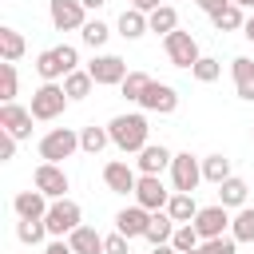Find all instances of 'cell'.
Listing matches in <instances>:
<instances>
[{
  "instance_id": "1",
  "label": "cell",
  "mask_w": 254,
  "mask_h": 254,
  "mask_svg": "<svg viewBox=\"0 0 254 254\" xmlns=\"http://www.w3.org/2000/svg\"><path fill=\"white\" fill-rule=\"evenodd\" d=\"M107 131H111V143L123 151V155H139L143 147H147V135H151V127H147V115H115L111 123H107Z\"/></svg>"
},
{
  "instance_id": "2",
  "label": "cell",
  "mask_w": 254,
  "mask_h": 254,
  "mask_svg": "<svg viewBox=\"0 0 254 254\" xmlns=\"http://www.w3.org/2000/svg\"><path fill=\"white\" fill-rule=\"evenodd\" d=\"M36 71L44 83H56V79H67L71 71H79V52L71 44H60V48H48L36 56Z\"/></svg>"
},
{
  "instance_id": "3",
  "label": "cell",
  "mask_w": 254,
  "mask_h": 254,
  "mask_svg": "<svg viewBox=\"0 0 254 254\" xmlns=\"http://www.w3.org/2000/svg\"><path fill=\"white\" fill-rule=\"evenodd\" d=\"M79 151V131L75 127H52L44 139H40V159L44 163H64Z\"/></svg>"
},
{
  "instance_id": "4",
  "label": "cell",
  "mask_w": 254,
  "mask_h": 254,
  "mask_svg": "<svg viewBox=\"0 0 254 254\" xmlns=\"http://www.w3.org/2000/svg\"><path fill=\"white\" fill-rule=\"evenodd\" d=\"M67 103H71V99H67L64 83H40V87L32 91V115H36L40 123H48V119H60Z\"/></svg>"
},
{
  "instance_id": "5",
  "label": "cell",
  "mask_w": 254,
  "mask_h": 254,
  "mask_svg": "<svg viewBox=\"0 0 254 254\" xmlns=\"http://www.w3.org/2000/svg\"><path fill=\"white\" fill-rule=\"evenodd\" d=\"M44 226H48V234L67 238L71 230H79V226H83V210H79V202H71V198H56V202L48 206Z\"/></svg>"
},
{
  "instance_id": "6",
  "label": "cell",
  "mask_w": 254,
  "mask_h": 254,
  "mask_svg": "<svg viewBox=\"0 0 254 254\" xmlns=\"http://www.w3.org/2000/svg\"><path fill=\"white\" fill-rule=\"evenodd\" d=\"M198 183H202V159H194L190 151H179L171 159V187H175V194H194Z\"/></svg>"
},
{
  "instance_id": "7",
  "label": "cell",
  "mask_w": 254,
  "mask_h": 254,
  "mask_svg": "<svg viewBox=\"0 0 254 254\" xmlns=\"http://www.w3.org/2000/svg\"><path fill=\"white\" fill-rule=\"evenodd\" d=\"M163 52H167V60L175 64V67H194L202 56H198V40L190 36V32H171L167 40H163Z\"/></svg>"
},
{
  "instance_id": "8",
  "label": "cell",
  "mask_w": 254,
  "mask_h": 254,
  "mask_svg": "<svg viewBox=\"0 0 254 254\" xmlns=\"http://www.w3.org/2000/svg\"><path fill=\"white\" fill-rule=\"evenodd\" d=\"M48 16H52L56 32H83V24H87V8L79 0H48Z\"/></svg>"
},
{
  "instance_id": "9",
  "label": "cell",
  "mask_w": 254,
  "mask_h": 254,
  "mask_svg": "<svg viewBox=\"0 0 254 254\" xmlns=\"http://www.w3.org/2000/svg\"><path fill=\"white\" fill-rule=\"evenodd\" d=\"M171 194H175V190H167L159 175H139V187H135V202H139L143 210H151V214H155V210H167Z\"/></svg>"
},
{
  "instance_id": "10",
  "label": "cell",
  "mask_w": 254,
  "mask_h": 254,
  "mask_svg": "<svg viewBox=\"0 0 254 254\" xmlns=\"http://www.w3.org/2000/svg\"><path fill=\"white\" fill-rule=\"evenodd\" d=\"M32 183H36V190H44L48 198H64L67 187H71V179H67V171H64L60 163H40L36 175H32Z\"/></svg>"
},
{
  "instance_id": "11",
  "label": "cell",
  "mask_w": 254,
  "mask_h": 254,
  "mask_svg": "<svg viewBox=\"0 0 254 254\" xmlns=\"http://www.w3.org/2000/svg\"><path fill=\"white\" fill-rule=\"evenodd\" d=\"M139 107H143V111H151V115H171V111L179 107V91H175L171 83H159V79H151V87L143 91Z\"/></svg>"
},
{
  "instance_id": "12",
  "label": "cell",
  "mask_w": 254,
  "mask_h": 254,
  "mask_svg": "<svg viewBox=\"0 0 254 254\" xmlns=\"http://www.w3.org/2000/svg\"><path fill=\"white\" fill-rule=\"evenodd\" d=\"M87 75H91L95 83L111 87V83H123L131 71H127V60H119V56H95V60L87 64Z\"/></svg>"
},
{
  "instance_id": "13",
  "label": "cell",
  "mask_w": 254,
  "mask_h": 254,
  "mask_svg": "<svg viewBox=\"0 0 254 254\" xmlns=\"http://www.w3.org/2000/svg\"><path fill=\"white\" fill-rule=\"evenodd\" d=\"M226 226H230V210H226L222 202L202 206V210L194 214V230L202 234V242H206V238H222V234H226Z\"/></svg>"
},
{
  "instance_id": "14",
  "label": "cell",
  "mask_w": 254,
  "mask_h": 254,
  "mask_svg": "<svg viewBox=\"0 0 254 254\" xmlns=\"http://www.w3.org/2000/svg\"><path fill=\"white\" fill-rule=\"evenodd\" d=\"M103 183H107V190H115V194H135V187H139V171H135L131 163L115 159V163L103 167Z\"/></svg>"
},
{
  "instance_id": "15",
  "label": "cell",
  "mask_w": 254,
  "mask_h": 254,
  "mask_svg": "<svg viewBox=\"0 0 254 254\" xmlns=\"http://www.w3.org/2000/svg\"><path fill=\"white\" fill-rule=\"evenodd\" d=\"M32 107H20V103H4L0 107V127L8 131V135H16V139H28L32 135Z\"/></svg>"
},
{
  "instance_id": "16",
  "label": "cell",
  "mask_w": 254,
  "mask_h": 254,
  "mask_svg": "<svg viewBox=\"0 0 254 254\" xmlns=\"http://www.w3.org/2000/svg\"><path fill=\"white\" fill-rule=\"evenodd\" d=\"M147 226H151V210H143L139 202H135V206H123V210L115 214V230H119L123 238H143Z\"/></svg>"
},
{
  "instance_id": "17",
  "label": "cell",
  "mask_w": 254,
  "mask_h": 254,
  "mask_svg": "<svg viewBox=\"0 0 254 254\" xmlns=\"http://www.w3.org/2000/svg\"><path fill=\"white\" fill-rule=\"evenodd\" d=\"M171 151L163 147V143H147L143 151H139V159H135V167H139V175H163V171H171Z\"/></svg>"
},
{
  "instance_id": "18",
  "label": "cell",
  "mask_w": 254,
  "mask_h": 254,
  "mask_svg": "<svg viewBox=\"0 0 254 254\" xmlns=\"http://www.w3.org/2000/svg\"><path fill=\"white\" fill-rule=\"evenodd\" d=\"M48 194L44 190H20L16 198H12V210H16V218H48Z\"/></svg>"
},
{
  "instance_id": "19",
  "label": "cell",
  "mask_w": 254,
  "mask_h": 254,
  "mask_svg": "<svg viewBox=\"0 0 254 254\" xmlns=\"http://www.w3.org/2000/svg\"><path fill=\"white\" fill-rule=\"evenodd\" d=\"M230 75H234L238 99L254 103V60H250V56H234V60H230Z\"/></svg>"
},
{
  "instance_id": "20",
  "label": "cell",
  "mask_w": 254,
  "mask_h": 254,
  "mask_svg": "<svg viewBox=\"0 0 254 254\" xmlns=\"http://www.w3.org/2000/svg\"><path fill=\"white\" fill-rule=\"evenodd\" d=\"M246 194H250V187H246V179H238V175H230V179L218 187V202H222L226 210H242V206H246Z\"/></svg>"
},
{
  "instance_id": "21",
  "label": "cell",
  "mask_w": 254,
  "mask_h": 254,
  "mask_svg": "<svg viewBox=\"0 0 254 254\" xmlns=\"http://www.w3.org/2000/svg\"><path fill=\"white\" fill-rule=\"evenodd\" d=\"M175 226H179V222H175L167 210H155V214H151V226H147L143 238H147L151 246H167V242L175 238Z\"/></svg>"
},
{
  "instance_id": "22",
  "label": "cell",
  "mask_w": 254,
  "mask_h": 254,
  "mask_svg": "<svg viewBox=\"0 0 254 254\" xmlns=\"http://www.w3.org/2000/svg\"><path fill=\"white\" fill-rule=\"evenodd\" d=\"M67 246H71L75 254H103V234H99L95 226H79V230L67 234Z\"/></svg>"
},
{
  "instance_id": "23",
  "label": "cell",
  "mask_w": 254,
  "mask_h": 254,
  "mask_svg": "<svg viewBox=\"0 0 254 254\" xmlns=\"http://www.w3.org/2000/svg\"><path fill=\"white\" fill-rule=\"evenodd\" d=\"M147 28H151L155 36H163V40H167L171 32H179V12H175L171 4H159V8L147 16Z\"/></svg>"
},
{
  "instance_id": "24",
  "label": "cell",
  "mask_w": 254,
  "mask_h": 254,
  "mask_svg": "<svg viewBox=\"0 0 254 254\" xmlns=\"http://www.w3.org/2000/svg\"><path fill=\"white\" fill-rule=\"evenodd\" d=\"M143 32H151V28H147V12L123 8V16H119V36H123V40H139Z\"/></svg>"
},
{
  "instance_id": "25",
  "label": "cell",
  "mask_w": 254,
  "mask_h": 254,
  "mask_svg": "<svg viewBox=\"0 0 254 254\" xmlns=\"http://www.w3.org/2000/svg\"><path fill=\"white\" fill-rule=\"evenodd\" d=\"M24 52H28L24 36H20L16 28H0V60H4V64H16Z\"/></svg>"
},
{
  "instance_id": "26",
  "label": "cell",
  "mask_w": 254,
  "mask_h": 254,
  "mask_svg": "<svg viewBox=\"0 0 254 254\" xmlns=\"http://www.w3.org/2000/svg\"><path fill=\"white\" fill-rule=\"evenodd\" d=\"M107 143H111V131H107V127H95V123L79 127V151H87V155H99Z\"/></svg>"
},
{
  "instance_id": "27",
  "label": "cell",
  "mask_w": 254,
  "mask_h": 254,
  "mask_svg": "<svg viewBox=\"0 0 254 254\" xmlns=\"http://www.w3.org/2000/svg\"><path fill=\"white\" fill-rule=\"evenodd\" d=\"M202 179H206V183H214V187H222V183L230 179V159H226L222 151L206 155V159H202Z\"/></svg>"
},
{
  "instance_id": "28",
  "label": "cell",
  "mask_w": 254,
  "mask_h": 254,
  "mask_svg": "<svg viewBox=\"0 0 254 254\" xmlns=\"http://www.w3.org/2000/svg\"><path fill=\"white\" fill-rule=\"evenodd\" d=\"M202 206L194 202V194H171V202H167V214L183 226V222H194V214H198Z\"/></svg>"
},
{
  "instance_id": "29",
  "label": "cell",
  "mask_w": 254,
  "mask_h": 254,
  "mask_svg": "<svg viewBox=\"0 0 254 254\" xmlns=\"http://www.w3.org/2000/svg\"><path fill=\"white\" fill-rule=\"evenodd\" d=\"M210 24H214L218 32H238V28H246V16H242L238 4H226V8H218V12L210 16Z\"/></svg>"
},
{
  "instance_id": "30",
  "label": "cell",
  "mask_w": 254,
  "mask_h": 254,
  "mask_svg": "<svg viewBox=\"0 0 254 254\" xmlns=\"http://www.w3.org/2000/svg\"><path fill=\"white\" fill-rule=\"evenodd\" d=\"M230 238L234 242H254V206H242L230 218Z\"/></svg>"
},
{
  "instance_id": "31",
  "label": "cell",
  "mask_w": 254,
  "mask_h": 254,
  "mask_svg": "<svg viewBox=\"0 0 254 254\" xmlns=\"http://www.w3.org/2000/svg\"><path fill=\"white\" fill-rule=\"evenodd\" d=\"M44 234H48L44 218H20V222H16V238H20L24 246H40Z\"/></svg>"
},
{
  "instance_id": "32",
  "label": "cell",
  "mask_w": 254,
  "mask_h": 254,
  "mask_svg": "<svg viewBox=\"0 0 254 254\" xmlns=\"http://www.w3.org/2000/svg\"><path fill=\"white\" fill-rule=\"evenodd\" d=\"M171 246H175L179 254H190V250H198V246H202V234L194 230V222H183V226H175Z\"/></svg>"
},
{
  "instance_id": "33",
  "label": "cell",
  "mask_w": 254,
  "mask_h": 254,
  "mask_svg": "<svg viewBox=\"0 0 254 254\" xmlns=\"http://www.w3.org/2000/svg\"><path fill=\"white\" fill-rule=\"evenodd\" d=\"M91 87H95V79H91L87 71H71V75L64 79V91H67V99H87V95H91Z\"/></svg>"
},
{
  "instance_id": "34",
  "label": "cell",
  "mask_w": 254,
  "mask_h": 254,
  "mask_svg": "<svg viewBox=\"0 0 254 254\" xmlns=\"http://www.w3.org/2000/svg\"><path fill=\"white\" fill-rule=\"evenodd\" d=\"M147 87H151V75H147V71H131V75H127V79L119 83V91H123V95H127L131 103H139Z\"/></svg>"
},
{
  "instance_id": "35",
  "label": "cell",
  "mask_w": 254,
  "mask_h": 254,
  "mask_svg": "<svg viewBox=\"0 0 254 254\" xmlns=\"http://www.w3.org/2000/svg\"><path fill=\"white\" fill-rule=\"evenodd\" d=\"M107 36H111V28H107L103 20H87V24H83V32H79V40H83L87 48H103V44H107Z\"/></svg>"
},
{
  "instance_id": "36",
  "label": "cell",
  "mask_w": 254,
  "mask_h": 254,
  "mask_svg": "<svg viewBox=\"0 0 254 254\" xmlns=\"http://www.w3.org/2000/svg\"><path fill=\"white\" fill-rule=\"evenodd\" d=\"M190 75H194L198 83H214V79L222 75V64H218L214 56H202V60H198V64L190 67Z\"/></svg>"
},
{
  "instance_id": "37",
  "label": "cell",
  "mask_w": 254,
  "mask_h": 254,
  "mask_svg": "<svg viewBox=\"0 0 254 254\" xmlns=\"http://www.w3.org/2000/svg\"><path fill=\"white\" fill-rule=\"evenodd\" d=\"M16 87H20L16 64H0V95H4V103H16Z\"/></svg>"
},
{
  "instance_id": "38",
  "label": "cell",
  "mask_w": 254,
  "mask_h": 254,
  "mask_svg": "<svg viewBox=\"0 0 254 254\" xmlns=\"http://www.w3.org/2000/svg\"><path fill=\"white\" fill-rule=\"evenodd\" d=\"M198 254H238V242H234L230 234H222V238H206V242L198 246Z\"/></svg>"
},
{
  "instance_id": "39",
  "label": "cell",
  "mask_w": 254,
  "mask_h": 254,
  "mask_svg": "<svg viewBox=\"0 0 254 254\" xmlns=\"http://www.w3.org/2000/svg\"><path fill=\"white\" fill-rule=\"evenodd\" d=\"M127 242H131V238H123V234L115 230V234H107V238H103V254H131V250H127Z\"/></svg>"
},
{
  "instance_id": "40",
  "label": "cell",
  "mask_w": 254,
  "mask_h": 254,
  "mask_svg": "<svg viewBox=\"0 0 254 254\" xmlns=\"http://www.w3.org/2000/svg\"><path fill=\"white\" fill-rule=\"evenodd\" d=\"M16 135H8L4 127H0V163H8V159H16Z\"/></svg>"
},
{
  "instance_id": "41",
  "label": "cell",
  "mask_w": 254,
  "mask_h": 254,
  "mask_svg": "<svg viewBox=\"0 0 254 254\" xmlns=\"http://www.w3.org/2000/svg\"><path fill=\"white\" fill-rule=\"evenodd\" d=\"M44 254H75V250L67 246V238H56V242H48V246H44Z\"/></svg>"
},
{
  "instance_id": "42",
  "label": "cell",
  "mask_w": 254,
  "mask_h": 254,
  "mask_svg": "<svg viewBox=\"0 0 254 254\" xmlns=\"http://www.w3.org/2000/svg\"><path fill=\"white\" fill-rule=\"evenodd\" d=\"M194 4H198V8L206 12V16H214V12H218V8H226L230 0H194Z\"/></svg>"
},
{
  "instance_id": "43",
  "label": "cell",
  "mask_w": 254,
  "mask_h": 254,
  "mask_svg": "<svg viewBox=\"0 0 254 254\" xmlns=\"http://www.w3.org/2000/svg\"><path fill=\"white\" fill-rule=\"evenodd\" d=\"M159 4H163V0H131V8H139V12H147V16H151Z\"/></svg>"
},
{
  "instance_id": "44",
  "label": "cell",
  "mask_w": 254,
  "mask_h": 254,
  "mask_svg": "<svg viewBox=\"0 0 254 254\" xmlns=\"http://www.w3.org/2000/svg\"><path fill=\"white\" fill-rule=\"evenodd\" d=\"M79 4H83V8H87V12H99V8H103V4H107V0H79Z\"/></svg>"
},
{
  "instance_id": "45",
  "label": "cell",
  "mask_w": 254,
  "mask_h": 254,
  "mask_svg": "<svg viewBox=\"0 0 254 254\" xmlns=\"http://www.w3.org/2000/svg\"><path fill=\"white\" fill-rule=\"evenodd\" d=\"M242 36H246V40L254 44V16H246V28H242Z\"/></svg>"
},
{
  "instance_id": "46",
  "label": "cell",
  "mask_w": 254,
  "mask_h": 254,
  "mask_svg": "<svg viewBox=\"0 0 254 254\" xmlns=\"http://www.w3.org/2000/svg\"><path fill=\"white\" fill-rule=\"evenodd\" d=\"M151 254H179V250H175V246L167 242V246H151Z\"/></svg>"
},
{
  "instance_id": "47",
  "label": "cell",
  "mask_w": 254,
  "mask_h": 254,
  "mask_svg": "<svg viewBox=\"0 0 254 254\" xmlns=\"http://www.w3.org/2000/svg\"><path fill=\"white\" fill-rule=\"evenodd\" d=\"M230 4H238V8H254V0H230Z\"/></svg>"
},
{
  "instance_id": "48",
  "label": "cell",
  "mask_w": 254,
  "mask_h": 254,
  "mask_svg": "<svg viewBox=\"0 0 254 254\" xmlns=\"http://www.w3.org/2000/svg\"><path fill=\"white\" fill-rule=\"evenodd\" d=\"M250 139H254V127H250Z\"/></svg>"
},
{
  "instance_id": "49",
  "label": "cell",
  "mask_w": 254,
  "mask_h": 254,
  "mask_svg": "<svg viewBox=\"0 0 254 254\" xmlns=\"http://www.w3.org/2000/svg\"><path fill=\"white\" fill-rule=\"evenodd\" d=\"M190 254H198V250H190Z\"/></svg>"
}]
</instances>
